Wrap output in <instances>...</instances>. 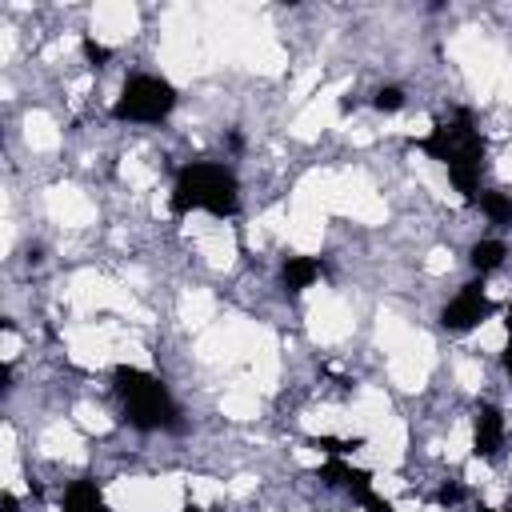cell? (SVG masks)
<instances>
[{
	"label": "cell",
	"mask_w": 512,
	"mask_h": 512,
	"mask_svg": "<svg viewBox=\"0 0 512 512\" xmlns=\"http://www.w3.org/2000/svg\"><path fill=\"white\" fill-rule=\"evenodd\" d=\"M504 332H508V336H512V308H508V312H504Z\"/></svg>",
	"instance_id": "19"
},
{
	"label": "cell",
	"mask_w": 512,
	"mask_h": 512,
	"mask_svg": "<svg viewBox=\"0 0 512 512\" xmlns=\"http://www.w3.org/2000/svg\"><path fill=\"white\" fill-rule=\"evenodd\" d=\"M496 312V304L488 300V292H484V280H468L444 308H440V328L444 332H456V336H464V332H472V328H480L488 316Z\"/></svg>",
	"instance_id": "5"
},
{
	"label": "cell",
	"mask_w": 512,
	"mask_h": 512,
	"mask_svg": "<svg viewBox=\"0 0 512 512\" xmlns=\"http://www.w3.org/2000/svg\"><path fill=\"white\" fill-rule=\"evenodd\" d=\"M172 108H176V88L164 76L140 72L120 88V96L112 104V116L128 120V124H160V120L172 116Z\"/></svg>",
	"instance_id": "4"
},
{
	"label": "cell",
	"mask_w": 512,
	"mask_h": 512,
	"mask_svg": "<svg viewBox=\"0 0 512 512\" xmlns=\"http://www.w3.org/2000/svg\"><path fill=\"white\" fill-rule=\"evenodd\" d=\"M476 512H512V508H488V504H480Z\"/></svg>",
	"instance_id": "20"
},
{
	"label": "cell",
	"mask_w": 512,
	"mask_h": 512,
	"mask_svg": "<svg viewBox=\"0 0 512 512\" xmlns=\"http://www.w3.org/2000/svg\"><path fill=\"white\" fill-rule=\"evenodd\" d=\"M80 52H84V60L92 64V68H104L108 60H112V48H104L100 40H92V36H84L80 40Z\"/></svg>",
	"instance_id": "14"
},
{
	"label": "cell",
	"mask_w": 512,
	"mask_h": 512,
	"mask_svg": "<svg viewBox=\"0 0 512 512\" xmlns=\"http://www.w3.org/2000/svg\"><path fill=\"white\" fill-rule=\"evenodd\" d=\"M372 108L376 112H400L404 108V88L400 84H380L372 92Z\"/></svg>",
	"instance_id": "13"
},
{
	"label": "cell",
	"mask_w": 512,
	"mask_h": 512,
	"mask_svg": "<svg viewBox=\"0 0 512 512\" xmlns=\"http://www.w3.org/2000/svg\"><path fill=\"white\" fill-rule=\"evenodd\" d=\"M168 208L176 216L188 212H208V216H236L240 212V180L228 164L216 160H192L176 172Z\"/></svg>",
	"instance_id": "2"
},
{
	"label": "cell",
	"mask_w": 512,
	"mask_h": 512,
	"mask_svg": "<svg viewBox=\"0 0 512 512\" xmlns=\"http://www.w3.org/2000/svg\"><path fill=\"white\" fill-rule=\"evenodd\" d=\"M320 276H324V264H320L316 256H284V264H280V284H284L288 292H304V288H312Z\"/></svg>",
	"instance_id": "8"
},
{
	"label": "cell",
	"mask_w": 512,
	"mask_h": 512,
	"mask_svg": "<svg viewBox=\"0 0 512 512\" xmlns=\"http://www.w3.org/2000/svg\"><path fill=\"white\" fill-rule=\"evenodd\" d=\"M356 504H360L364 512H396V504H392V500H384L376 488H368L364 496H356Z\"/></svg>",
	"instance_id": "15"
},
{
	"label": "cell",
	"mask_w": 512,
	"mask_h": 512,
	"mask_svg": "<svg viewBox=\"0 0 512 512\" xmlns=\"http://www.w3.org/2000/svg\"><path fill=\"white\" fill-rule=\"evenodd\" d=\"M504 256H508V248H504V240H492V236H484V240H476L472 248H468V264L484 276V272H496L500 264H504Z\"/></svg>",
	"instance_id": "10"
},
{
	"label": "cell",
	"mask_w": 512,
	"mask_h": 512,
	"mask_svg": "<svg viewBox=\"0 0 512 512\" xmlns=\"http://www.w3.org/2000/svg\"><path fill=\"white\" fill-rule=\"evenodd\" d=\"M308 444H312L316 452H324V456H352L356 448H364L360 436H352V440H348V436H312Z\"/></svg>",
	"instance_id": "12"
},
{
	"label": "cell",
	"mask_w": 512,
	"mask_h": 512,
	"mask_svg": "<svg viewBox=\"0 0 512 512\" xmlns=\"http://www.w3.org/2000/svg\"><path fill=\"white\" fill-rule=\"evenodd\" d=\"M320 480L332 484V488H344L352 500L364 496V492L372 488V476H368L364 468H356L348 456H328V460L320 464Z\"/></svg>",
	"instance_id": "7"
},
{
	"label": "cell",
	"mask_w": 512,
	"mask_h": 512,
	"mask_svg": "<svg viewBox=\"0 0 512 512\" xmlns=\"http://www.w3.org/2000/svg\"><path fill=\"white\" fill-rule=\"evenodd\" d=\"M416 148L448 168L452 188L472 204L480 196V172H484V136L468 108H456L448 120H436L428 136L416 140Z\"/></svg>",
	"instance_id": "1"
},
{
	"label": "cell",
	"mask_w": 512,
	"mask_h": 512,
	"mask_svg": "<svg viewBox=\"0 0 512 512\" xmlns=\"http://www.w3.org/2000/svg\"><path fill=\"white\" fill-rule=\"evenodd\" d=\"M0 512H20V500H16L12 492H4V496H0Z\"/></svg>",
	"instance_id": "17"
},
{
	"label": "cell",
	"mask_w": 512,
	"mask_h": 512,
	"mask_svg": "<svg viewBox=\"0 0 512 512\" xmlns=\"http://www.w3.org/2000/svg\"><path fill=\"white\" fill-rule=\"evenodd\" d=\"M492 224H512V196L508 192H496V188H480V196L472 200Z\"/></svg>",
	"instance_id": "11"
},
{
	"label": "cell",
	"mask_w": 512,
	"mask_h": 512,
	"mask_svg": "<svg viewBox=\"0 0 512 512\" xmlns=\"http://www.w3.org/2000/svg\"><path fill=\"white\" fill-rule=\"evenodd\" d=\"M472 452L480 460H496L504 452V412L492 400H480L476 404V416H472Z\"/></svg>",
	"instance_id": "6"
},
{
	"label": "cell",
	"mask_w": 512,
	"mask_h": 512,
	"mask_svg": "<svg viewBox=\"0 0 512 512\" xmlns=\"http://www.w3.org/2000/svg\"><path fill=\"white\" fill-rule=\"evenodd\" d=\"M460 500H464V488H460V484H444V488L436 492V504H440V508H452V504H460Z\"/></svg>",
	"instance_id": "16"
},
{
	"label": "cell",
	"mask_w": 512,
	"mask_h": 512,
	"mask_svg": "<svg viewBox=\"0 0 512 512\" xmlns=\"http://www.w3.org/2000/svg\"><path fill=\"white\" fill-rule=\"evenodd\" d=\"M500 364H504V372L512 376V336H508V344H504V356H500Z\"/></svg>",
	"instance_id": "18"
},
{
	"label": "cell",
	"mask_w": 512,
	"mask_h": 512,
	"mask_svg": "<svg viewBox=\"0 0 512 512\" xmlns=\"http://www.w3.org/2000/svg\"><path fill=\"white\" fill-rule=\"evenodd\" d=\"M184 512H212V508H200V504H188Z\"/></svg>",
	"instance_id": "21"
},
{
	"label": "cell",
	"mask_w": 512,
	"mask_h": 512,
	"mask_svg": "<svg viewBox=\"0 0 512 512\" xmlns=\"http://www.w3.org/2000/svg\"><path fill=\"white\" fill-rule=\"evenodd\" d=\"M112 388L124 408V420L136 432H176L180 428V404L172 400V392L160 376H152L136 364H116Z\"/></svg>",
	"instance_id": "3"
},
{
	"label": "cell",
	"mask_w": 512,
	"mask_h": 512,
	"mask_svg": "<svg viewBox=\"0 0 512 512\" xmlns=\"http://www.w3.org/2000/svg\"><path fill=\"white\" fill-rule=\"evenodd\" d=\"M60 512H108V500L96 488V480H72L68 492H64Z\"/></svg>",
	"instance_id": "9"
}]
</instances>
